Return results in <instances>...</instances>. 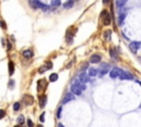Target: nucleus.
I'll use <instances>...</instances> for the list:
<instances>
[{
    "mask_svg": "<svg viewBox=\"0 0 141 127\" xmlns=\"http://www.w3.org/2000/svg\"><path fill=\"white\" fill-rule=\"evenodd\" d=\"M19 109H20V103H19V102H15V104H13V111L17 112V111H19Z\"/></svg>",
    "mask_w": 141,
    "mask_h": 127,
    "instance_id": "nucleus-23",
    "label": "nucleus"
},
{
    "mask_svg": "<svg viewBox=\"0 0 141 127\" xmlns=\"http://www.w3.org/2000/svg\"><path fill=\"white\" fill-rule=\"evenodd\" d=\"M62 106H60L57 108V112H56V116H57V118H61V115H62Z\"/></svg>",
    "mask_w": 141,
    "mask_h": 127,
    "instance_id": "nucleus-25",
    "label": "nucleus"
},
{
    "mask_svg": "<svg viewBox=\"0 0 141 127\" xmlns=\"http://www.w3.org/2000/svg\"><path fill=\"white\" fill-rule=\"evenodd\" d=\"M22 55H23V58L25 59H31L33 56V51L32 50H24L23 52H22Z\"/></svg>",
    "mask_w": 141,
    "mask_h": 127,
    "instance_id": "nucleus-10",
    "label": "nucleus"
},
{
    "mask_svg": "<svg viewBox=\"0 0 141 127\" xmlns=\"http://www.w3.org/2000/svg\"><path fill=\"white\" fill-rule=\"evenodd\" d=\"M125 18H126V13H120V18H119V24H122L123 20H125Z\"/></svg>",
    "mask_w": 141,
    "mask_h": 127,
    "instance_id": "nucleus-24",
    "label": "nucleus"
},
{
    "mask_svg": "<svg viewBox=\"0 0 141 127\" xmlns=\"http://www.w3.org/2000/svg\"><path fill=\"white\" fill-rule=\"evenodd\" d=\"M105 13H106V17H105V19H104V24L109 25L110 22H111V18H110V15L108 13V11H105Z\"/></svg>",
    "mask_w": 141,
    "mask_h": 127,
    "instance_id": "nucleus-11",
    "label": "nucleus"
},
{
    "mask_svg": "<svg viewBox=\"0 0 141 127\" xmlns=\"http://www.w3.org/2000/svg\"><path fill=\"white\" fill-rule=\"evenodd\" d=\"M4 116H6V112L4 109H0V118H4Z\"/></svg>",
    "mask_w": 141,
    "mask_h": 127,
    "instance_id": "nucleus-28",
    "label": "nucleus"
},
{
    "mask_svg": "<svg viewBox=\"0 0 141 127\" xmlns=\"http://www.w3.org/2000/svg\"><path fill=\"white\" fill-rule=\"evenodd\" d=\"M45 65H46V66H45V69H46V70H50L51 67H52V62H51V61L45 62Z\"/></svg>",
    "mask_w": 141,
    "mask_h": 127,
    "instance_id": "nucleus-26",
    "label": "nucleus"
},
{
    "mask_svg": "<svg viewBox=\"0 0 141 127\" xmlns=\"http://www.w3.org/2000/svg\"><path fill=\"white\" fill-rule=\"evenodd\" d=\"M44 71H46V69H45V66H42V67H40V70H39V72L40 73H42V72H44Z\"/></svg>",
    "mask_w": 141,
    "mask_h": 127,
    "instance_id": "nucleus-30",
    "label": "nucleus"
},
{
    "mask_svg": "<svg viewBox=\"0 0 141 127\" xmlns=\"http://www.w3.org/2000/svg\"><path fill=\"white\" fill-rule=\"evenodd\" d=\"M110 56H111L112 59H116V60H118V56H117L116 52H115V50H114V49H111V50H110Z\"/></svg>",
    "mask_w": 141,
    "mask_h": 127,
    "instance_id": "nucleus-22",
    "label": "nucleus"
},
{
    "mask_svg": "<svg viewBox=\"0 0 141 127\" xmlns=\"http://www.w3.org/2000/svg\"><path fill=\"white\" fill-rule=\"evenodd\" d=\"M9 86H10V88H13V86H15V82H13L12 80L9 82Z\"/></svg>",
    "mask_w": 141,
    "mask_h": 127,
    "instance_id": "nucleus-29",
    "label": "nucleus"
},
{
    "mask_svg": "<svg viewBox=\"0 0 141 127\" xmlns=\"http://www.w3.org/2000/svg\"><path fill=\"white\" fill-rule=\"evenodd\" d=\"M46 99H47V97L45 95L40 98V107L41 108H44V107H45V105H46Z\"/></svg>",
    "mask_w": 141,
    "mask_h": 127,
    "instance_id": "nucleus-14",
    "label": "nucleus"
},
{
    "mask_svg": "<svg viewBox=\"0 0 141 127\" xmlns=\"http://www.w3.org/2000/svg\"><path fill=\"white\" fill-rule=\"evenodd\" d=\"M41 4H42V2H40L39 0H30L29 1L30 7L32 8V9H38V8H40Z\"/></svg>",
    "mask_w": 141,
    "mask_h": 127,
    "instance_id": "nucleus-9",
    "label": "nucleus"
},
{
    "mask_svg": "<svg viewBox=\"0 0 141 127\" xmlns=\"http://www.w3.org/2000/svg\"><path fill=\"white\" fill-rule=\"evenodd\" d=\"M121 72H122V70H120L119 67H115V69H112L110 71V77L111 79H117V77H119Z\"/></svg>",
    "mask_w": 141,
    "mask_h": 127,
    "instance_id": "nucleus-3",
    "label": "nucleus"
},
{
    "mask_svg": "<svg viewBox=\"0 0 141 127\" xmlns=\"http://www.w3.org/2000/svg\"><path fill=\"white\" fill-rule=\"evenodd\" d=\"M8 69H9V75H13V72H15V64L13 62L10 61L9 64H8Z\"/></svg>",
    "mask_w": 141,
    "mask_h": 127,
    "instance_id": "nucleus-12",
    "label": "nucleus"
},
{
    "mask_svg": "<svg viewBox=\"0 0 141 127\" xmlns=\"http://www.w3.org/2000/svg\"><path fill=\"white\" fill-rule=\"evenodd\" d=\"M129 48H130V50L132 51V52L136 53V52L140 49V42H138V41H133V42H131V43H130Z\"/></svg>",
    "mask_w": 141,
    "mask_h": 127,
    "instance_id": "nucleus-6",
    "label": "nucleus"
},
{
    "mask_svg": "<svg viewBox=\"0 0 141 127\" xmlns=\"http://www.w3.org/2000/svg\"><path fill=\"white\" fill-rule=\"evenodd\" d=\"M17 123H18L19 125H22V124H24V117L22 116V115H20V116L17 118Z\"/></svg>",
    "mask_w": 141,
    "mask_h": 127,
    "instance_id": "nucleus-19",
    "label": "nucleus"
},
{
    "mask_svg": "<svg viewBox=\"0 0 141 127\" xmlns=\"http://www.w3.org/2000/svg\"><path fill=\"white\" fill-rule=\"evenodd\" d=\"M74 98H75V96H74V94H73L72 92H69L67 94L64 96V98H63V104H67L69 102H71V101H74Z\"/></svg>",
    "mask_w": 141,
    "mask_h": 127,
    "instance_id": "nucleus-4",
    "label": "nucleus"
},
{
    "mask_svg": "<svg viewBox=\"0 0 141 127\" xmlns=\"http://www.w3.org/2000/svg\"><path fill=\"white\" fill-rule=\"evenodd\" d=\"M78 80H80V83H87L88 82V80H89V76H88V74L87 73H82V74H80V76H78Z\"/></svg>",
    "mask_w": 141,
    "mask_h": 127,
    "instance_id": "nucleus-8",
    "label": "nucleus"
},
{
    "mask_svg": "<svg viewBox=\"0 0 141 127\" xmlns=\"http://www.w3.org/2000/svg\"><path fill=\"white\" fill-rule=\"evenodd\" d=\"M58 80V75L56 73H53V74H51L50 75V81L51 82H55V81Z\"/></svg>",
    "mask_w": 141,
    "mask_h": 127,
    "instance_id": "nucleus-17",
    "label": "nucleus"
},
{
    "mask_svg": "<svg viewBox=\"0 0 141 127\" xmlns=\"http://www.w3.org/2000/svg\"><path fill=\"white\" fill-rule=\"evenodd\" d=\"M86 90V85L83 83H74L71 87V92L74 95H80Z\"/></svg>",
    "mask_w": 141,
    "mask_h": 127,
    "instance_id": "nucleus-1",
    "label": "nucleus"
},
{
    "mask_svg": "<svg viewBox=\"0 0 141 127\" xmlns=\"http://www.w3.org/2000/svg\"><path fill=\"white\" fill-rule=\"evenodd\" d=\"M109 69H110V65H109L108 63H103L100 65V70H98V73H99V75L103 76L105 75V74H107L109 71Z\"/></svg>",
    "mask_w": 141,
    "mask_h": 127,
    "instance_id": "nucleus-2",
    "label": "nucleus"
},
{
    "mask_svg": "<svg viewBox=\"0 0 141 127\" xmlns=\"http://www.w3.org/2000/svg\"><path fill=\"white\" fill-rule=\"evenodd\" d=\"M40 8L44 11V12H47V11L50 10V8H49V6H46V4H41Z\"/></svg>",
    "mask_w": 141,
    "mask_h": 127,
    "instance_id": "nucleus-21",
    "label": "nucleus"
},
{
    "mask_svg": "<svg viewBox=\"0 0 141 127\" xmlns=\"http://www.w3.org/2000/svg\"><path fill=\"white\" fill-rule=\"evenodd\" d=\"M127 2V0H117L116 1V4H117V7H123L125 4H126Z\"/></svg>",
    "mask_w": 141,
    "mask_h": 127,
    "instance_id": "nucleus-18",
    "label": "nucleus"
},
{
    "mask_svg": "<svg viewBox=\"0 0 141 127\" xmlns=\"http://www.w3.org/2000/svg\"><path fill=\"white\" fill-rule=\"evenodd\" d=\"M100 61H101V55L100 54H93L91 56V59H89V62H91V63H94V64L99 63Z\"/></svg>",
    "mask_w": 141,
    "mask_h": 127,
    "instance_id": "nucleus-7",
    "label": "nucleus"
},
{
    "mask_svg": "<svg viewBox=\"0 0 141 127\" xmlns=\"http://www.w3.org/2000/svg\"><path fill=\"white\" fill-rule=\"evenodd\" d=\"M44 120H45V112H43L40 115V122H41V123H43Z\"/></svg>",
    "mask_w": 141,
    "mask_h": 127,
    "instance_id": "nucleus-27",
    "label": "nucleus"
},
{
    "mask_svg": "<svg viewBox=\"0 0 141 127\" xmlns=\"http://www.w3.org/2000/svg\"><path fill=\"white\" fill-rule=\"evenodd\" d=\"M28 125H29L30 127H32V126H33V123H32V122H31V120L29 119V120H28Z\"/></svg>",
    "mask_w": 141,
    "mask_h": 127,
    "instance_id": "nucleus-33",
    "label": "nucleus"
},
{
    "mask_svg": "<svg viewBox=\"0 0 141 127\" xmlns=\"http://www.w3.org/2000/svg\"><path fill=\"white\" fill-rule=\"evenodd\" d=\"M88 76H96L98 74V70L95 69V67H91V69L88 70Z\"/></svg>",
    "mask_w": 141,
    "mask_h": 127,
    "instance_id": "nucleus-13",
    "label": "nucleus"
},
{
    "mask_svg": "<svg viewBox=\"0 0 141 127\" xmlns=\"http://www.w3.org/2000/svg\"><path fill=\"white\" fill-rule=\"evenodd\" d=\"M74 6V0H67L65 4H63V7L65 8V9H69V8H72Z\"/></svg>",
    "mask_w": 141,
    "mask_h": 127,
    "instance_id": "nucleus-15",
    "label": "nucleus"
},
{
    "mask_svg": "<svg viewBox=\"0 0 141 127\" xmlns=\"http://www.w3.org/2000/svg\"><path fill=\"white\" fill-rule=\"evenodd\" d=\"M119 77H120V80H133L134 79V76L129 72H121Z\"/></svg>",
    "mask_w": 141,
    "mask_h": 127,
    "instance_id": "nucleus-5",
    "label": "nucleus"
},
{
    "mask_svg": "<svg viewBox=\"0 0 141 127\" xmlns=\"http://www.w3.org/2000/svg\"><path fill=\"white\" fill-rule=\"evenodd\" d=\"M7 49H8V50H11V49H12V45H11V43H10V42H9V41H8V43H7Z\"/></svg>",
    "mask_w": 141,
    "mask_h": 127,
    "instance_id": "nucleus-31",
    "label": "nucleus"
},
{
    "mask_svg": "<svg viewBox=\"0 0 141 127\" xmlns=\"http://www.w3.org/2000/svg\"><path fill=\"white\" fill-rule=\"evenodd\" d=\"M61 4V0H51V4L54 6V7H57Z\"/></svg>",
    "mask_w": 141,
    "mask_h": 127,
    "instance_id": "nucleus-20",
    "label": "nucleus"
},
{
    "mask_svg": "<svg viewBox=\"0 0 141 127\" xmlns=\"http://www.w3.org/2000/svg\"><path fill=\"white\" fill-rule=\"evenodd\" d=\"M104 39L105 40H110L111 39V31L110 30H106L104 32Z\"/></svg>",
    "mask_w": 141,
    "mask_h": 127,
    "instance_id": "nucleus-16",
    "label": "nucleus"
},
{
    "mask_svg": "<svg viewBox=\"0 0 141 127\" xmlns=\"http://www.w3.org/2000/svg\"><path fill=\"white\" fill-rule=\"evenodd\" d=\"M109 2V0H103V4H107Z\"/></svg>",
    "mask_w": 141,
    "mask_h": 127,
    "instance_id": "nucleus-34",
    "label": "nucleus"
},
{
    "mask_svg": "<svg viewBox=\"0 0 141 127\" xmlns=\"http://www.w3.org/2000/svg\"><path fill=\"white\" fill-rule=\"evenodd\" d=\"M0 25H1V27H2V28H4V29H6V23H4V22L2 21V20H1V21H0Z\"/></svg>",
    "mask_w": 141,
    "mask_h": 127,
    "instance_id": "nucleus-32",
    "label": "nucleus"
}]
</instances>
